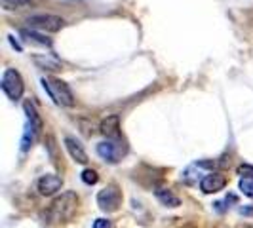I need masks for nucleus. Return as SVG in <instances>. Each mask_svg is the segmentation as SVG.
I'll return each mask as SVG.
<instances>
[{"label":"nucleus","instance_id":"nucleus-13","mask_svg":"<svg viewBox=\"0 0 253 228\" xmlns=\"http://www.w3.org/2000/svg\"><path fill=\"white\" fill-rule=\"evenodd\" d=\"M23 37H25V40H29V42H37V44H42V46H50L51 44L48 38H44L42 35L35 33V31H23Z\"/></svg>","mask_w":253,"mask_h":228},{"label":"nucleus","instance_id":"nucleus-12","mask_svg":"<svg viewBox=\"0 0 253 228\" xmlns=\"http://www.w3.org/2000/svg\"><path fill=\"white\" fill-rule=\"evenodd\" d=\"M156 198L164 203V205H168V207H177L179 203H181V200H179L175 194H171L169 190H166V189L156 190Z\"/></svg>","mask_w":253,"mask_h":228},{"label":"nucleus","instance_id":"nucleus-5","mask_svg":"<svg viewBox=\"0 0 253 228\" xmlns=\"http://www.w3.org/2000/svg\"><path fill=\"white\" fill-rule=\"evenodd\" d=\"M126 145H124V141H120V137L107 139L97 145V154L109 164H118L122 160V156L126 154Z\"/></svg>","mask_w":253,"mask_h":228},{"label":"nucleus","instance_id":"nucleus-9","mask_svg":"<svg viewBox=\"0 0 253 228\" xmlns=\"http://www.w3.org/2000/svg\"><path fill=\"white\" fill-rule=\"evenodd\" d=\"M99 131L107 139H116L120 137V116L118 114H111L107 118H103L99 124Z\"/></svg>","mask_w":253,"mask_h":228},{"label":"nucleus","instance_id":"nucleus-8","mask_svg":"<svg viewBox=\"0 0 253 228\" xmlns=\"http://www.w3.org/2000/svg\"><path fill=\"white\" fill-rule=\"evenodd\" d=\"M61 187H63L61 177H57V175H53V173H48V175L40 177V181H38V192H40L42 196H53L55 192H59Z\"/></svg>","mask_w":253,"mask_h":228},{"label":"nucleus","instance_id":"nucleus-2","mask_svg":"<svg viewBox=\"0 0 253 228\" xmlns=\"http://www.w3.org/2000/svg\"><path fill=\"white\" fill-rule=\"evenodd\" d=\"M42 86L48 91V95L55 105H59V107H73L75 105V95L63 80L46 76V78H42Z\"/></svg>","mask_w":253,"mask_h":228},{"label":"nucleus","instance_id":"nucleus-16","mask_svg":"<svg viewBox=\"0 0 253 228\" xmlns=\"http://www.w3.org/2000/svg\"><path fill=\"white\" fill-rule=\"evenodd\" d=\"M240 190L244 192V196L253 198V179H242V181H240Z\"/></svg>","mask_w":253,"mask_h":228},{"label":"nucleus","instance_id":"nucleus-1","mask_svg":"<svg viewBox=\"0 0 253 228\" xmlns=\"http://www.w3.org/2000/svg\"><path fill=\"white\" fill-rule=\"evenodd\" d=\"M78 196L76 192H63L61 196L53 198V202L48 205V209L44 211V219L48 225H65L75 217L78 209Z\"/></svg>","mask_w":253,"mask_h":228},{"label":"nucleus","instance_id":"nucleus-14","mask_svg":"<svg viewBox=\"0 0 253 228\" xmlns=\"http://www.w3.org/2000/svg\"><path fill=\"white\" fill-rule=\"evenodd\" d=\"M0 2H2V8L6 10H17V8L29 6L33 0H0Z\"/></svg>","mask_w":253,"mask_h":228},{"label":"nucleus","instance_id":"nucleus-11","mask_svg":"<svg viewBox=\"0 0 253 228\" xmlns=\"http://www.w3.org/2000/svg\"><path fill=\"white\" fill-rule=\"evenodd\" d=\"M23 111H25V114H27V126L31 127V129H35L37 133H40L44 124H42V118H40V114L37 113L35 105L31 101H27L25 105H23Z\"/></svg>","mask_w":253,"mask_h":228},{"label":"nucleus","instance_id":"nucleus-18","mask_svg":"<svg viewBox=\"0 0 253 228\" xmlns=\"http://www.w3.org/2000/svg\"><path fill=\"white\" fill-rule=\"evenodd\" d=\"M93 228H111V221H107V219H97V221L93 223Z\"/></svg>","mask_w":253,"mask_h":228},{"label":"nucleus","instance_id":"nucleus-15","mask_svg":"<svg viewBox=\"0 0 253 228\" xmlns=\"http://www.w3.org/2000/svg\"><path fill=\"white\" fill-rule=\"evenodd\" d=\"M82 181L91 187V185H95V183L99 181V175H97L95 169H84V171H82Z\"/></svg>","mask_w":253,"mask_h":228},{"label":"nucleus","instance_id":"nucleus-17","mask_svg":"<svg viewBox=\"0 0 253 228\" xmlns=\"http://www.w3.org/2000/svg\"><path fill=\"white\" fill-rule=\"evenodd\" d=\"M238 175L242 179H253V165L250 164H244L238 167Z\"/></svg>","mask_w":253,"mask_h":228},{"label":"nucleus","instance_id":"nucleus-6","mask_svg":"<svg viewBox=\"0 0 253 228\" xmlns=\"http://www.w3.org/2000/svg\"><path fill=\"white\" fill-rule=\"evenodd\" d=\"M97 205L105 213H114L122 205V192L118 190L116 185H109L97 194Z\"/></svg>","mask_w":253,"mask_h":228},{"label":"nucleus","instance_id":"nucleus-3","mask_svg":"<svg viewBox=\"0 0 253 228\" xmlns=\"http://www.w3.org/2000/svg\"><path fill=\"white\" fill-rule=\"evenodd\" d=\"M27 25L42 33H57L65 27V19L59 15H51V13H38V15L27 17Z\"/></svg>","mask_w":253,"mask_h":228},{"label":"nucleus","instance_id":"nucleus-7","mask_svg":"<svg viewBox=\"0 0 253 228\" xmlns=\"http://www.w3.org/2000/svg\"><path fill=\"white\" fill-rule=\"evenodd\" d=\"M225 187H227V177L223 173H217V171H210L200 181V190H202L204 194H217Z\"/></svg>","mask_w":253,"mask_h":228},{"label":"nucleus","instance_id":"nucleus-10","mask_svg":"<svg viewBox=\"0 0 253 228\" xmlns=\"http://www.w3.org/2000/svg\"><path fill=\"white\" fill-rule=\"evenodd\" d=\"M65 147H67V151L71 154V158L78 162V164H88V154L84 151V147L78 143L76 139L73 137H65Z\"/></svg>","mask_w":253,"mask_h":228},{"label":"nucleus","instance_id":"nucleus-4","mask_svg":"<svg viewBox=\"0 0 253 228\" xmlns=\"http://www.w3.org/2000/svg\"><path fill=\"white\" fill-rule=\"evenodd\" d=\"M2 89H4V93L12 99V101H17V99H21V95H23V91H25V82H23V78L21 75L15 71V69H6L4 71V75H2Z\"/></svg>","mask_w":253,"mask_h":228}]
</instances>
